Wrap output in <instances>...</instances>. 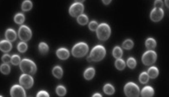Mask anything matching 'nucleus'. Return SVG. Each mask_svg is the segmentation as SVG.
<instances>
[{
    "label": "nucleus",
    "instance_id": "nucleus-1",
    "mask_svg": "<svg viewBox=\"0 0 169 97\" xmlns=\"http://www.w3.org/2000/svg\"><path fill=\"white\" fill-rule=\"evenodd\" d=\"M22 71L26 74L32 75L36 72L37 68L35 63L30 60L24 59L22 61L20 64Z\"/></svg>",
    "mask_w": 169,
    "mask_h": 97
},
{
    "label": "nucleus",
    "instance_id": "nucleus-2",
    "mask_svg": "<svg viewBox=\"0 0 169 97\" xmlns=\"http://www.w3.org/2000/svg\"><path fill=\"white\" fill-rule=\"evenodd\" d=\"M105 54V48L103 46L99 45L93 48L90 56L92 60L97 62L103 59Z\"/></svg>",
    "mask_w": 169,
    "mask_h": 97
},
{
    "label": "nucleus",
    "instance_id": "nucleus-3",
    "mask_svg": "<svg viewBox=\"0 0 169 97\" xmlns=\"http://www.w3.org/2000/svg\"><path fill=\"white\" fill-rule=\"evenodd\" d=\"M88 50L87 44L84 42H80L73 47L72 50V55L77 58L83 57L87 53Z\"/></svg>",
    "mask_w": 169,
    "mask_h": 97
},
{
    "label": "nucleus",
    "instance_id": "nucleus-4",
    "mask_svg": "<svg viewBox=\"0 0 169 97\" xmlns=\"http://www.w3.org/2000/svg\"><path fill=\"white\" fill-rule=\"evenodd\" d=\"M97 35L99 39L101 40H105L110 37L111 30L110 26L105 23L99 25L97 29Z\"/></svg>",
    "mask_w": 169,
    "mask_h": 97
},
{
    "label": "nucleus",
    "instance_id": "nucleus-5",
    "mask_svg": "<svg viewBox=\"0 0 169 97\" xmlns=\"http://www.w3.org/2000/svg\"><path fill=\"white\" fill-rule=\"evenodd\" d=\"M124 91L126 95L129 97H137L139 93V87L133 83H128L124 88Z\"/></svg>",
    "mask_w": 169,
    "mask_h": 97
},
{
    "label": "nucleus",
    "instance_id": "nucleus-6",
    "mask_svg": "<svg viewBox=\"0 0 169 97\" xmlns=\"http://www.w3.org/2000/svg\"><path fill=\"white\" fill-rule=\"evenodd\" d=\"M157 58L156 53L154 51L146 52L144 54L142 58V61L146 65H150L154 63Z\"/></svg>",
    "mask_w": 169,
    "mask_h": 97
},
{
    "label": "nucleus",
    "instance_id": "nucleus-7",
    "mask_svg": "<svg viewBox=\"0 0 169 97\" xmlns=\"http://www.w3.org/2000/svg\"><path fill=\"white\" fill-rule=\"evenodd\" d=\"M84 9V6L79 2L72 4L70 9V13L73 17H78L81 15Z\"/></svg>",
    "mask_w": 169,
    "mask_h": 97
},
{
    "label": "nucleus",
    "instance_id": "nucleus-8",
    "mask_svg": "<svg viewBox=\"0 0 169 97\" xmlns=\"http://www.w3.org/2000/svg\"><path fill=\"white\" fill-rule=\"evenodd\" d=\"M19 35L22 40L24 41H28L32 37V31L28 26H22L19 29Z\"/></svg>",
    "mask_w": 169,
    "mask_h": 97
},
{
    "label": "nucleus",
    "instance_id": "nucleus-9",
    "mask_svg": "<svg viewBox=\"0 0 169 97\" xmlns=\"http://www.w3.org/2000/svg\"><path fill=\"white\" fill-rule=\"evenodd\" d=\"M20 82L22 86L28 89L32 86L33 80L30 76L24 74L21 75L20 78Z\"/></svg>",
    "mask_w": 169,
    "mask_h": 97
},
{
    "label": "nucleus",
    "instance_id": "nucleus-10",
    "mask_svg": "<svg viewBox=\"0 0 169 97\" xmlns=\"http://www.w3.org/2000/svg\"><path fill=\"white\" fill-rule=\"evenodd\" d=\"M11 94L12 97H25L26 92L22 87L15 85L11 90Z\"/></svg>",
    "mask_w": 169,
    "mask_h": 97
},
{
    "label": "nucleus",
    "instance_id": "nucleus-11",
    "mask_svg": "<svg viewBox=\"0 0 169 97\" xmlns=\"http://www.w3.org/2000/svg\"><path fill=\"white\" fill-rule=\"evenodd\" d=\"M164 16V11L161 8H155L151 13V18L153 21L158 22L161 20Z\"/></svg>",
    "mask_w": 169,
    "mask_h": 97
},
{
    "label": "nucleus",
    "instance_id": "nucleus-12",
    "mask_svg": "<svg viewBox=\"0 0 169 97\" xmlns=\"http://www.w3.org/2000/svg\"><path fill=\"white\" fill-rule=\"evenodd\" d=\"M57 55L60 59L66 60L69 57L70 53L68 49L65 48H61L57 50Z\"/></svg>",
    "mask_w": 169,
    "mask_h": 97
},
{
    "label": "nucleus",
    "instance_id": "nucleus-13",
    "mask_svg": "<svg viewBox=\"0 0 169 97\" xmlns=\"http://www.w3.org/2000/svg\"><path fill=\"white\" fill-rule=\"evenodd\" d=\"M12 45L6 40L2 41L0 42V49L4 52L9 51L12 48Z\"/></svg>",
    "mask_w": 169,
    "mask_h": 97
},
{
    "label": "nucleus",
    "instance_id": "nucleus-14",
    "mask_svg": "<svg viewBox=\"0 0 169 97\" xmlns=\"http://www.w3.org/2000/svg\"><path fill=\"white\" fill-rule=\"evenodd\" d=\"M6 37L10 41H14L16 38V34L15 31L11 29H8L5 33Z\"/></svg>",
    "mask_w": 169,
    "mask_h": 97
},
{
    "label": "nucleus",
    "instance_id": "nucleus-15",
    "mask_svg": "<svg viewBox=\"0 0 169 97\" xmlns=\"http://www.w3.org/2000/svg\"><path fill=\"white\" fill-rule=\"evenodd\" d=\"M154 93V90L150 86H146L142 90L141 94L143 97L152 96Z\"/></svg>",
    "mask_w": 169,
    "mask_h": 97
},
{
    "label": "nucleus",
    "instance_id": "nucleus-16",
    "mask_svg": "<svg viewBox=\"0 0 169 97\" xmlns=\"http://www.w3.org/2000/svg\"><path fill=\"white\" fill-rule=\"evenodd\" d=\"M95 74L94 69L93 68L90 67L87 69L84 72V76L86 79L89 80L94 77Z\"/></svg>",
    "mask_w": 169,
    "mask_h": 97
},
{
    "label": "nucleus",
    "instance_id": "nucleus-17",
    "mask_svg": "<svg viewBox=\"0 0 169 97\" xmlns=\"http://www.w3.org/2000/svg\"><path fill=\"white\" fill-rule=\"evenodd\" d=\"M53 73L55 77L57 78H60L63 76V70L60 66H56L53 69Z\"/></svg>",
    "mask_w": 169,
    "mask_h": 97
},
{
    "label": "nucleus",
    "instance_id": "nucleus-18",
    "mask_svg": "<svg viewBox=\"0 0 169 97\" xmlns=\"http://www.w3.org/2000/svg\"><path fill=\"white\" fill-rule=\"evenodd\" d=\"M148 74L149 76L151 78H156L159 74L158 70L157 68L153 66L150 68L148 70Z\"/></svg>",
    "mask_w": 169,
    "mask_h": 97
},
{
    "label": "nucleus",
    "instance_id": "nucleus-19",
    "mask_svg": "<svg viewBox=\"0 0 169 97\" xmlns=\"http://www.w3.org/2000/svg\"><path fill=\"white\" fill-rule=\"evenodd\" d=\"M156 43L155 40L152 38H149L146 42V45L148 49L154 48L156 46Z\"/></svg>",
    "mask_w": 169,
    "mask_h": 97
},
{
    "label": "nucleus",
    "instance_id": "nucleus-20",
    "mask_svg": "<svg viewBox=\"0 0 169 97\" xmlns=\"http://www.w3.org/2000/svg\"><path fill=\"white\" fill-rule=\"evenodd\" d=\"M39 49L40 52L43 54L47 53L49 50V47L48 45L44 42H42L39 44Z\"/></svg>",
    "mask_w": 169,
    "mask_h": 97
},
{
    "label": "nucleus",
    "instance_id": "nucleus-21",
    "mask_svg": "<svg viewBox=\"0 0 169 97\" xmlns=\"http://www.w3.org/2000/svg\"><path fill=\"white\" fill-rule=\"evenodd\" d=\"M78 22L81 25H85L87 23L88 21V18L84 14L80 15L77 18Z\"/></svg>",
    "mask_w": 169,
    "mask_h": 97
},
{
    "label": "nucleus",
    "instance_id": "nucleus-22",
    "mask_svg": "<svg viewBox=\"0 0 169 97\" xmlns=\"http://www.w3.org/2000/svg\"><path fill=\"white\" fill-rule=\"evenodd\" d=\"M104 91L106 94L111 95L114 93L115 90L112 85L110 84H107L104 86Z\"/></svg>",
    "mask_w": 169,
    "mask_h": 97
},
{
    "label": "nucleus",
    "instance_id": "nucleus-23",
    "mask_svg": "<svg viewBox=\"0 0 169 97\" xmlns=\"http://www.w3.org/2000/svg\"><path fill=\"white\" fill-rule=\"evenodd\" d=\"M123 52L122 49L119 47H115L113 51V55L116 58H120L122 56Z\"/></svg>",
    "mask_w": 169,
    "mask_h": 97
},
{
    "label": "nucleus",
    "instance_id": "nucleus-24",
    "mask_svg": "<svg viewBox=\"0 0 169 97\" xmlns=\"http://www.w3.org/2000/svg\"><path fill=\"white\" fill-rule=\"evenodd\" d=\"M32 7V2L29 1H24L22 4V9L24 11H28Z\"/></svg>",
    "mask_w": 169,
    "mask_h": 97
},
{
    "label": "nucleus",
    "instance_id": "nucleus-25",
    "mask_svg": "<svg viewBox=\"0 0 169 97\" xmlns=\"http://www.w3.org/2000/svg\"><path fill=\"white\" fill-rule=\"evenodd\" d=\"M15 22L17 23L22 24L23 23L24 20V17L23 14L21 13L18 14L14 18Z\"/></svg>",
    "mask_w": 169,
    "mask_h": 97
},
{
    "label": "nucleus",
    "instance_id": "nucleus-26",
    "mask_svg": "<svg viewBox=\"0 0 169 97\" xmlns=\"http://www.w3.org/2000/svg\"><path fill=\"white\" fill-rule=\"evenodd\" d=\"M115 65L117 68L120 70L123 69L125 66V62L122 59L117 60L116 62Z\"/></svg>",
    "mask_w": 169,
    "mask_h": 97
},
{
    "label": "nucleus",
    "instance_id": "nucleus-27",
    "mask_svg": "<svg viewBox=\"0 0 169 97\" xmlns=\"http://www.w3.org/2000/svg\"><path fill=\"white\" fill-rule=\"evenodd\" d=\"M10 69V67L9 65L7 64H2L0 67V70L2 73L5 74H7L9 73Z\"/></svg>",
    "mask_w": 169,
    "mask_h": 97
},
{
    "label": "nucleus",
    "instance_id": "nucleus-28",
    "mask_svg": "<svg viewBox=\"0 0 169 97\" xmlns=\"http://www.w3.org/2000/svg\"><path fill=\"white\" fill-rule=\"evenodd\" d=\"M139 80L140 82L143 84L147 82L149 80V76L145 72L142 73L140 76Z\"/></svg>",
    "mask_w": 169,
    "mask_h": 97
},
{
    "label": "nucleus",
    "instance_id": "nucleus-29",
    "mask_svg": "<svg viewBox=\"0 0 169 97\" xmlns=\"http://www.w3.org/2000/svg\"><path fill=\"white\" fill-rule=\"evenodd\" d=\"M133 45L132 41L128 39L125 41L123 44V48L126 49H130L132 48Z\"/></svg>",
    "mask_w": 169,
    "mask_h": 97
},
{
    "label": "nucleus",
    "instance_id": "nucleus-30",
    "mask_svg": "<svg viewBox=\"0 0 169 97\" xmlns=\"http://www.w3.org/2000/svg\"><path fill=\"white\" fill-rule=\"evenodd\" d=\"M56 91L57 94L61 96H64L66 93V90L65 87L62 85L58 86Z\"/></svg>",
    "mask_w": 169,
    "mask_h": 97
},
{
    "label": "nucleus",
    "instance_id": "nucleus-31",
    "mask_svg": "<svg viewBox=\"0 0 169 97\" xmlns=\"http://www.w3.org/2000/svg\"><path fill=\"white\" fill-rule=\"evenodd\" d=\"M18 48L20 52H24L27 50V45L24 42L20 43L18 46Z\"/></svg>",
    "mask_w": 169,
    "mask_h": 97
},
{
    "label": "nucleus",
    "instance_id": "nucleus-32",
    "mask_svg": "<svg viewBox=\"0 0 169 97\" xmlns=\"http://www.w3.org/2000/svg\"><path fill=\"white\" fill-rule=\"evenodd\" d=\"M127 64L129 67L130 68H134L136 65V60L134 58H130L128 60Z\"/></svg>",
    "mask_w": 169,
    "mask_h": 97
},
{
    "label": "nucleus",
    "instance_id": "nucleus-33",
    "mask_svg": "<svg viewBox=\"0 0 169 97\" xmlns=\"http://www.w3.org/2000/svg\"><path fill=\"white\" fill-rule=\"evenodd\" d=\"M20 61V58L17 55H13L11 58V62L14 65L18 64Z\"/></svg>",
    "mask_w": 169,
    "mask_h": 97
},
{
    "label": "nucleus",
    "instance_id": "nucleus-34",
    "mask_svg": "<svg viewBox=\"0 0 169 97\" xmlns=\"http://www.w3.org/2000/svg\"><path fill=\"white\" fill-rule=\"evenodd\" d=\"M89 27L91 30L94 31L97 30L98 27L97 22L95 21L91 22L89 25Z\"/></svg>",
    "mask_w": 169,
    "mask_h": 97
},
{
    "label": "nucleus",
    "instance_id": "nucleus-35",
    "mask_svg": "<svg viewBox=\"0 0 169 97\" xmlns=\"http://www.w3.org/2000/svg\"><path fill=\"white\" fill-rule=\"evenodd\" d=\"M2 60L4 62L7 63L11 61V58L9 55L6 54L3 56L2 58Z\"/></svg>",
    "mask_w": 169,
    "mask_h": 97
},
{
    "label": "nucleus",
    "instance_id": "nucleus-36",
    "mask_svg": "<svg viewBox=\"0 0 169 97\" xmlns=\"http://www.w3.org/2000/svg\"><path fill=\"white\" fill-rule=\"evenodd\" d=\"M37 97H49V95L46 91H41L39 92L37 94Z\"/></svg>",
    "mask_w": 169,
    "mask_h": 97
},
{
    "label": "nucleus",
    "instance_id": "nucleus-37",
    "mask_svg": "<svg viewBox=\"0 0 169 97\" xmlns=\"http://www.w3.org/2000/svg\"><path fill=\"white\" fill-rule=\"evenodd\" d=\"M155 8H161L163 6V2L161 1H155Z\"/></svg>",
    "mask_w": 169,
    "mask_h": 97
},
{
    "label": "nucleus",
    "instance_id": "nucleus-38",
    "mask_svg": "<svg viewBox=\"0 0 169 97\" xmlns=\"http://www.w3.org/2000/svg\"><path fill=\"white\" fill-rule=\"evenodd\" d=\"M111 1H103V3L105 4H108L110 3Z\"/></svg>",
    "mask_w": 169,
    "mask_h": 97
},
{
    "label": "nucleus",
    "instance_id": "nucleus-39",
    "mask_svg": "<svg viewBox=\"0 0 169 97\" xmlns=\"http://www.w3.org/2000/svg\"><path fill=\"white\" fill-rule=\"evenodd\" d=\"M93 97H101V94H96L94 95Z\"/></svg>",
    "mask_w": 169,
    "mask_h": 97
},
{
    "label": "nucleus",
    "instance_id": "nucleus-40",
    "mask_svg": "<svg viewBox=\"0 0 169 97\" xmlns=\"http://www.w3.org/2000/svg\"><path fill=\"white\" fill-rule=\"evenodd\" d=\"M87 60L89 62H91L92 60V59H91V58L90 57V56H89V57H88Z\"/></svg>",
    "mask_w": 169,
    "mask_h": 97
},
{
    "label": "nucleus",
    "instance_id": "nucleus-41",
    "mask_svg": "<svg viewBox=\"0 0 169 97\" xmlns=\"http://www.w3.org/2000/svg\"><path fill=\"white\" fill-rule=\"evenodd\" d=\"M165 2H166V5L168 7V6H169V1H166Z\"/></svg>",
    "mask_w": 169,
    "mask_h": 97
}]
</instances>
